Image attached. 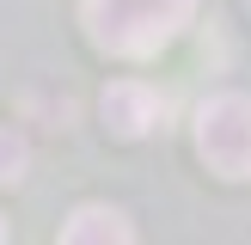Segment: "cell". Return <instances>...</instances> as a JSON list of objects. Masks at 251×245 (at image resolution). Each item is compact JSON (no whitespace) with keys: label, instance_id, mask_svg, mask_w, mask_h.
Instances as JSON below:
<instances>
[{"label":"cell","instance_id":"obj_1","mask_svg":"<svg viewBox=\"0 0 251 245\" xmlns=\"http://www.w3.org/2000/svg\"><path fill=\"white\" fill-rule=\"evenodd\" d=\"M196 6L202 0H80V24L104 55L141 61V55H159L196 19Z\"/></svg>","mask_w":251,"mask_h":245},{"label":"cell","instance_id":"obj_2","mask_svg":"<svg viewBox=\"0 0 251 245\" xmlns=\"http://www.w3.org/2000/svg\"><path fill=\"white\" fill-rule=\"evenodd\" d=\"M196 153L221 178H251V92H215L196 110Z\"/></svg>","mask_w":251,"mask_h":245},{"label":"cell","instance_id":"obj_3","mask_svg":"<svg viewBox=\"0 0 251 245\" xmlns=\"http://www.w3.org/2000/svg\"><path fill=\"white\" fill-rule=\"evenodd\" d=\"M159 117H166V98H159L153 86H141V80H117L104 92V129L123 135V141H141Z\"/></svg>","mask_w":251,"mask_h":245},{"label":"cell","instance_id":"obj_4","mask_svg":"<svg viewBox=\"0 0 251 245\" xmlns=\"http://www.w3.org/2000/svg\"><path fill=\"white\" fill-rule=\"evenodd\" d=\"M55 245H135V233H129V220H123L117 208L86 202V208H74V215H68V227H61Z\"/></svg>","mask_w":251,"mask_h":245},{"label":"cell","instance_id":"obj_5","mask_svg":"<svg viewBox=\"0 0 251 245\" xmlns=\"http://www.w3.org/2000/svg\"><path fill=\"white\" fill-rule=\"evenodd\" d=\"M25 166H31V147H25L12 129H0V184H19Z\"/></svg>","mask_w":251,"mask_h":245},{"label":"cell","instance_id":"obj_6","mask_svg":"<svg viewBox=\"0 0 251 245\" xmlns=\"http://www.w3.org/2000/svg\"><path fill=\"white\" fill-rule=\"evenodd\" d=\"M0 245H6V220H0Z\"/></svg>","mask_w":251,"mask_h":245}]
</instances>
